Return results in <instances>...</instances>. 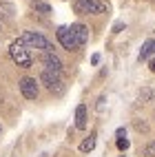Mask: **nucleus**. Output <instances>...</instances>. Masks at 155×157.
I'll use <instances>...</instances> for the list:
<instances>
[{
  "label": "nucleus",
  "mask_w": 155,
  "mask_h": 157,
  "mask_svg": "<svg viewBox=\"0 0 155 157\" xmlns=\"http://www.w3.org/2000/svg\"><path fill=\"white\" fill-rule=\"evenodd\" d=\"M9 53H11V60L16 62L18 67H22V69H29L31 64H33V58H31L29 49L25 47L22 40H16V42H11V49H9Z\"/></svg>",
  "instance_id": "nucleus-1"
},
{
  "label": "nucleus",
  "mask_w": 155,
  "mask_h": 157,
  "mask_svg": "<svg viewBox=\"0 0 155 157\" xmlns=\"http://www.w3.org/2000/svg\"><path fill=\"white\" fill-rule=\"evenodd\" d=\"M20 40L25 42V47H31V49H45V51H51V49H53V47H51V42H49L45 36L33 33V31H25Z\"/></svg>",
  "instance_id": "nucleus-2"
},
{
  "label": "nucleus",
  "mask_w": 155,
  "mask_h": 157,
  "mask_svg": "<svg viewBox=\"0 0 155 157\" xmlns=\"http://www.w3.org/2000/svg\"><path fill=\"white\" fill-rule=\"evenodd\" d=\"M58 40L62 42V47L69 49V51H78V49H80L78 40H76V36H73V31H71L69 27H60V29H58Z\"/></svg>",
  "instance_id": "nucleus-3"
},
{
  "label": "nucleus",
  "mask_w": 155,
  "mask_h": 157,
  "mask_svg": "<svg viewBox=\"0 0 155 157\" xmlns=\"http://www.w3.org/2000/svg\"><path fill=\"white\" fill-rule=\"evenodd\" d=\"M76 9L80 13H104L107 11V7L100 0H78Z\"/></svg>",
  "instance_id": "nucleus-4"
},
{
  "label": "nucleus",
  "mask_w": 155,
  "mask_h": 157,
  "mask_svg": "<svg viewBox=\"0 0 155 157\" xmlns=\"http://www.w3.org/2000/svg\"><path fill=\"white\" fill-rule=\"evenodd\" d=\"M20 91H22V95L27 100H36L38 98V84L33 78H22L20 80Z\"/></svg>",
  "instance_id": "nucleus-5"
},
{
  "label": "nucleus",
  "mask_w": 155,
  "mask_h": 157,
  "mask_svg": "<svg viewBox=\"0 0 155 157\" xmlns=\"http://www.w3.org/2000/svg\"><path fill=\"white\" fill-rule=\"evenodd\" d=\"M71 31H73V36H76V40H78V44L82 47V44H87V40H89V29L84 27V25H71L69 27Z\"/></svg>",
  "instance_id": "nucleus-6"
},
{
  "label": "nucleus",
  "mask_w": 155,
  "mask_h": 157,
  "mask_svg": "<svg viewBox=\"0 0 155 157\" xmlns=\"http://www.w3.org/2000/svg\"><path fill=\"white\" fill-rule=\"evenodd\" d=\"M42 62L47 64V69H51V71H62V62H60V58L56 56V53H51V51H47L45 53V58H42Z\"/></svg>",
  "instance_id": "nucleus-7"
},
{
  "label": "nucleus",
  "mask_w": 155,
  "mask_h": 157,
  "mask_svg": "<svg viewBox=\"0 0 155 157\" xmlns=\"http://www.w3.org/2000/svg\"><path fill=\"white\" fill-rule=\"evenodd\" d=\"M76 126L80 131L87 128V106H84V104H80V106L76 109Z\"/></svg>",
  "instance_id": "nucleus-8"
},
{
  "label": "nucleus",
  "mask_w": 155,
  "mask_h": 157,
  "mask_svg": "<svg viewBox=\"0 0 155 157\" xmlns=\"http://www.w3.org/2000/svg\"><path fill=\"white\" fill-rule=\"evenodd\" d=\"M40 78H42V82L47 86H51V84H56V82H60V73L58 71H51V69H45Z\"/></svg>",
  "instance_id": "nucleus-9"
},
{
  "label": "nucleus",
  "mask_w": 155,
  "mask_h": 157,
  "mask_svg": "<svg viewBox=\"0 0 155 157\" xmlns=\"http://www.w3.org/2000/svg\"><path fill=\"white\" fill-rule=\"evenodd\" d=\"M93 148H95V133H91V137H87L84 142L80 144V151L82 153H91Z\"/></svg>",
  "instance_id": "nucleus-10"
},
{
  "label": "nucleus",
  "mask_w": 155,
  "mask_h": 157,
  "mask_svg": "<svg viewBox=\"0 0 155 157\" xmlns=\"http://www.w3.org/2000/svg\"><path fill=\"white\" fill-rule=\"evenodd\" d=\"M33 11H38V13H51V5L40 2V0H33Z\"/></svg>",
  "instance_id": "nucleus-11"
},
{
  "label": "nucleus",
  "mask_w": 155,
  "mask_h": 157,
  "mask_svg": "<svg viewBox=\"0 0 155 157\" xmlns=\"http://www.w3.org/2000/svg\"><path fill=\"white\" fill-rule=\"evenodd\" d=\"M153 47H155L153 40H146V42H144V47H142V51H140V60H146V58H149V53L153 51Z\"/></svg>",
  "instance_id": "nucleus-12"
},
{
  "label": "nucleus",
  "mask_w": 155,
  "mask_h": 157,
  "mask_svg": "<svg viewBox=\"0 0 155 157\" xmlns=\"http://www.w3.org/2000/svg\"><path fill=\"white\" fill-rule=\"evenodd\" d=\"M0 16L11 18V16H14V7H11V5H0Z\"/></svg>",
  "instance_id": "nucleus-13"
},
{
  "label": "nucleus",
  "mask_w": 155,
  "mask_h": 157,
  "mask_svg": "<svg viewBox=\"0 0 155 157\" xmlns=\"http://www.w3.org/2000/svg\"><path fill=\"white\" fill-rule=\"evenodd\" d=\"M49 91H51V93H58V95H60V93L64 91V86H62V82H56V84L49 86Z\"/></svg>",
  "instance_id": "nucleus-14"
},
{
  "label": "nucleus",
  "mask_w": 155,
  "mask_h": 157,
  "mask_svg": "<svg viewBox=\"0 0 155 157\" xmlns=\"http://www.w3.org/2000/svg\"><path fill=\"white\" fill-rule=\"evenodd\" d=\"M144 155H146V157H155V142H151L146 148H144Z\"/></svg>",
  "instance_id": "nucleus-15"
},
{
  "label": "nucleus",
  "mask_w": 155,
  "mask_h": 157,
  "mask_svg": "<svg viewBox=\"0 0 155 157\" xmlns=\"http://www.w3.org/2000/svg\"><path fill=\"white\" fill-rule=\"evenodd\" d=\"M140 98H142V100H151V98H153V91H151V89H142V91H140Z\"/></svg>",
  "instance_id": "nucleus-16"
},
{
  "label": "nucleus",
  "mask_w": 155,
  "mask_h": 157,
  "mask_svg": "<svg viewBox=\"0 0 155 157\" xmlns=\"http://www.w3.org/2000/svg\"><path fill=\"white\" fill-rule=\"evenodd\" d=\"M118 148H120V151H126V148H129V140L120 137V140H118Z\"/></svg>",
  "instance_id": "nucleus-17"
},
{
  "label": "nucleus",
  "mask_w": 155,
  "mask_h": 157,
  "mask_svg": "<svg viewBox=\"0 0 155 157\" xmlns=\"http://www.w3.org/2000/svg\"><path fill=\"white\" fill-rule=\"evenodd\" d=\"M122 27H124L122 22H115V25H113V31H115V33H120V31H122Z\"/></svg>",
  "instance_id": "nucleus-18"
},
{
  "label": "nucleus",
  "mask_w": 155,
  "mask_h": 157,
  "mask_svg": "<svg viewBox=\"0 0 155 157\" xmlns=\"http://www.w3.org/2000/svg\"><path fill=\"white\" fill-rule=\"evenodd\" d=\"M149 67H151V71H153V73H155V58H153V60H151V64H149Z\"/></svg>",
  "instance_id": "nucleus-19"
},
{
  "label": "nucleus",
  "mask_w": 155,
  "mask_h": 157,
  "mask_svg": "<svg viewBox=\"0 0 155 157\" xmlns=\"http://www.w3.org/2000/svg\"><path fill=\"white\" fill-rule=\"evenodd\" d=\"M153 51H155V47H153Z\"/></svg>",
  "instance_id": "nucleus-20"
}]
</instances>
